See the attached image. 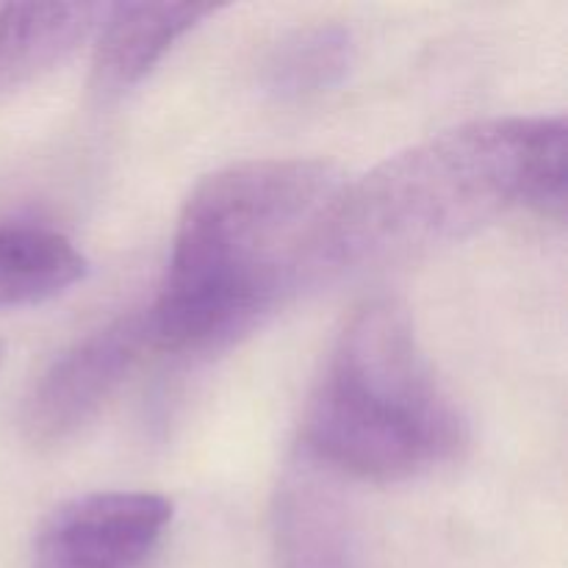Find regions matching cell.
Wrapping results in <instances>:
<instances>
[{"mask_svg":"<svg viewBox=\"0 0 568 568\" xmlns=\"http://www.w3.org/2000/svg\"><path fill=\"white\" fill-rule=\"evenodd\" d=\"M148 353H155V344L144 308L72 342L28 386L20 405L22 438L37 449L75 438L98 419Z\"/></svg>","mask_w":568,"mask_h":568,"instance_id":"cell-4","label":"cell"},{"mask_svg":"<svg viewBox=\"0 0 568 568\" xmlns=\"http://www.w3.org/2000/svg\"><path fill=\"white\" fill-rule=\"evenodd\" d=\"M0 364H3V344H0Z\"/></svg>","mask_w":568,"mask_h":568,"instance_id":"cell-11","label":"cell"},{"mask_svg":"<svg viewBox=\"0 0 568 568\" xmlns=\"http://www.w3.org/2000/svg\"><path fill=\"white\" fill-rule=\"evenodd\" d=\"M353 31L342 22H311L277 39L261 64V87L281 103H305L336 89L355 64Z\"/></svg>","mask_w":568,"mask_h":568,"instance_id":"cell-9","label":"cell"},{"mask_svg":"<svg viewBox=\"0 0 568 568\" xmlns=\"http://www.w3.org/2000/svg\"><path fill=\"white\" fill-rule=\"evenodd\" d=\"M103 14L100 3H0V98L64 64Z\"/></svg>","mask_w":568,"mask_h":568,"instance_id":"cell-7","label":"cell"},{"mask_svg":"<svg viewBox=\"0 0 568 568\" xmlns=\"http://www.w3.org/2000/svg\"><path fill=\"white\" fill-rule=\"evenodd\" d=\"M214 11L216 6L211 3L105 6L92 59L94 98L111 103L136 89Z\"/></svg>","mask_w":568,"mask_h":568,"instance_id":"cell-6","label":"cell"},{"mask_svg":"<svg viewBox=\"0 0 568 568\" xmlns=\"http://www.w3.org/2000/svg\"><path fill=\"white\" fill-rule=\"evenodd\" d=\"M170 521L172 503L161 494H83L44 519L31 568H148Z\"/></svg>","mask_w":568,"mask_h":568,"instance_id":"cell-5","label":"cell"},{"mask_svg":"<svg viewBox=\"0 0 568 568\" xmlns=\"http://www.w3.org/2000/svg\"><path fill=\"white\" fill-rule=\"evenodd\" d=\"M281 568H355L344 508L316 475H300L277 505Z\"/></svg>","mask_w":568,"mask_h":568,"instance_id":"cell-10","label":"cell"},{"mask_svg":"<svg viewBox=\"0 0 568 568\" xmlns=\"http://www.w3.org/2000/svg\"><path fill=\"white\" fill-rule=\"evenodd\" d=\"M342 181L325 161L250 159L197 183L178 216L166 281L148 305L155 353L242 338L303 283Z\"/></svg>","mask_w":568,"mask_h":568,"instance_id":"cell-1","label":"cell"},{"mask_svg":"<svg viewBox=\"0 0 568 568\" xmlns=\"http://www.w3.org/2000/svg\"><path fill=\"white\" fill-rule=\"evenodd\" d=\"M89 261L70 236L31 222L0 225V308H26L70 292Z\"/></svg>","mask_w":568,"mask_h":568,"instance_id":"cell-8","label":"cell"},{"mask_svg":"<svg viewBox=\"0 0 568 568\" xmlns=\"http://www.w3.org/2000/svg\"><path fill=\"white\" fill-rule=\"evenodd\" d=\"M564 114L497 116L388 155L338 189L316 244V277L392 264L458 242L505 211L566 216Z\"/></svg>","mask_w":568,"mask_h":568,"instance_id":"cell-2","label":"cell"},{"mask_svg":"<svg viewBox=\"0 0 568 568\" xmlns=\"http://www.w3.org/2000/svg\"><path fill=\"white\" fill-rule=\"evenodd\" d=\"M469 430L436 381L408 308L377 297L333 342L303 425L305 458L333 475L403 483L460 458Z\"/></svg>","mask_w":568,"mask_h":568,"instance_id":"cell-3","label":"cell"}]
</instances>
